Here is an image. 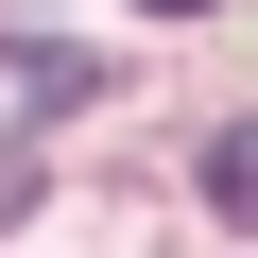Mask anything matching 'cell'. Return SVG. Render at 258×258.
Here are the masks:
<instances>
[{"mask_svg": "<svg viewBox=\"0 0 258 258\" xmlns=\"http://www.w3.org/2000/svg\"><path fill=\"white\" fill-rule=\"evenodd\" d=\"M18 207H35V172H18V138H0V224H18Z\"/></svg>", "mask_w": 258, "mask_h": 258, "instance_id": "cell-3", "label": "cell"}, {"mask_svg": "<svg viewBox=\"0 0 258 258\" xmlns=\"http://www.w3.org/2000/svg\"><path fill=\"white\" fill-rule=\"evenodd\" d=\"M155 18H189V0H155Z\"/></svg>", "mask_w": 258, "mask_h": 258, "instance_id": "cell-4", "label": "cell"}, {"mask_svg": "<svg viewBox=\"0 0 258 258\" xmlns=\"http://www.w3.org/2000/svg\"><path fill=\"white\" fill-rule=\"evenodd\" d=\"M207 207H224V224H258V120H224V155H207Z\"/></svg>", "mask_w": 258, "mask_h": 258, "instance_id": "cell-2", "label": "cell"}, {"mask_svg": "<svg viewBox=\"0 0 258 258\" xmlns=\"http://www.w3.org/2000/svg\"><path fill=\"white\" fill-rule=\"evenodd\" d=\"M103 103V52H69V35H0V138H52V120H86Z\"/></svg>", "mask_w": 258, "mask_h": 258, "instance_id": "cell-1", "label": "cell"}]
</instances>
